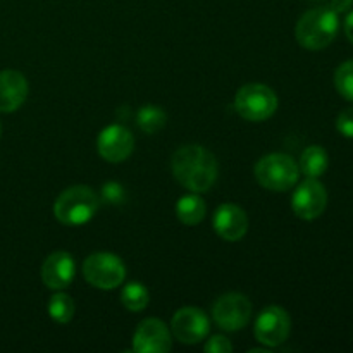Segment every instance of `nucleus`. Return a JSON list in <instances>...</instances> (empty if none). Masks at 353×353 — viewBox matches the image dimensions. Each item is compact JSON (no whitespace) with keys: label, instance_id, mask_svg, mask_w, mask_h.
<instances>
[{"label":"nucleus","instance_id":"f257e3e1","mask_svg":"<svg viewBox=\"0 0 353 353\" xmlns=\"http://www.w3.org/2000/svg\"><path fill=\"white\" fill-rule=\"evenodd\" d=\"M176 181L193 193H205L217 179V161L200 145H185L178 148L171 161Z\"/></svg>","mask_w":353,"mask_h":353},{"label":"nucleus","instance_id":"f03ea898","mask_svg":"<svg viewBox=\"0 0 353 353\" xmlns=\"http://www.w3.org/2000/svg\"><path fill=\"white\" fill-rule=\"evenodd\" d=\"M340 19L331 7H316L303 14L295 28L296 41L307 50H323L336 38Z\"/></svg>","mask_w":353,"mask_h":353},{"label":"nucleus","instance_id":"7ed1b4c3","mask_svg":"<svg viewBox=\"0 0 353 353\" xmlns=\"http://www.w3.org/2000/svg\"><path fill=\"white\" fill-rule=\"evenodd\" d=\"M100 199L88 186L78 185L64 190L54 203V214L65 226L86 224L99 210Z\"/></svg>","mask_w":353,"mask_h":353},{"label":"nucleus","instance_id":"20e7f679","mask_svg":"<svg viewBox=\"0 0 353 353\" xmlns=\"http://www.w3.org/2000/svg\"><path fill=\"white\" fill-rule=\"evenodd\" d=\"M255 178L271 192H286L299 181L300 168L286 154H269L255 164Z\"/></svg>","mask_w":353,"mask_h":353},{"label":"nucleus","instance_id":"39448f33","mask_svg":"<svg viewBox=\"0 0 353 353\" xmlns=\"http://www.w3.org/2000/svg\"><path fill=\"white\" fill-rule=\"evenodd\" d=\"M234 109L247 121H265L278 109V97L274 90L261 83H248L241 86L234 97Z\"/></svg>","mask_w":353,"mask_h":353},{"label":"nucleus","instance_id":"423d86ee","mask_svg":"<svg viewBox=\"0 0 353 353\" xmlns=\"http://www.w3.org/2000/svg\"><path fill=\"white\" fill-rule=\"evenodd\" d=\"M83 276L92 286L99 290H114L123 285L126 268L117 255L99 252L86 257L83 262Z\"/></svg>","mask_w":353,"mask_h":353},{"label":"nucleus","instance_id":"0eeeda50","mask_svg":"<svg viewBox=\"0 0 353 353\" xmlns=\"http://www.w3.org/2000/svg\"><path fill=\"white\" fill-rule=\"evenodd\" d=\"M212 317L224 331L243 330L252 317V303L241 293H226L219 296L212 307Z\"/></svg>","mask_w":353,"mask_h":353},{"label":"nucleus","instance_id":"6e6552de","mask_svg":"<svg viewBox=\"0 0 353 353\" xmlns=\"http://www.w3.org/2000/svg\"><path fill=\"white\" fill-rule=\"evenodd\" d=\"M290 330H292V321L288 312L283 307L271 305L259 314L254 334L259 343L274 348L288 340Z\"/></svg>","mask_w":353,"mask_h":353},{"label":"nucleus","instance_id":"1a4fd4ad","mask_svg":"<svg viewBox=\"0 0 353 353\" xmlns=\"http://www.w3.org/2000/svg\"><path fill=\"white\" fill-rule=\"evenodd\" d=\"M327 192L316 178H307L296 186L292 199L293 212L305 221H314L326 210Z\"/></svg>","mask_w":353,"mask_h":353},{"label":"nucleus","instance_id":"9d476101","mask_svg":"<svg viewBox=\"0 0 353 353\" xmlns=\"http://www.w3.org/2000/svg\"><path fill=\"white\" fill-rule=\"evenodd\" d=\"M210 330V321L196 307H183L171 321V331L178 341L185 345H196L205 340Z\"/></svg>","mask_w":353,"mask_h":353},{"label":"nucleus","instance_id":"9b49d317","mask_svg":"<svg viewBox=\"0 0 353 353\" xmlns=\"http://www.w3.org/2000/svg\"><path fill=\"white\" fill-rule=\"evenodd\" d=\"M134 148V138L123 124H110L103 128L97 140V150L100 157L109 162H123Z\"/></svg>","mask_w":353,"mask_h":353},{"label":"nucleus","instance_id":"f8f14e48","mask_svg":"<svg viewBox=\"0 0 353 353\" xmlns=\"http://www.w3.org/2000/svg\"><path fill=\"white\" fill-rule=\"evenodd\" d=\"M171 345V331L155 317L141 321L133 334V350L138 353H168Z\"/></svg>","mask_w":353,"mask_h":353},{"label":"nucleus","instance_id":"ddd939ff","mask_svg":"<svg viewBox=\"0 0 353 353\" xmlns=\"http://www.w3.org/2000/svg\"><path fill=\"white\" fill-rule=\"evenodd\" d=\"M76 276V262L68 252H54L41 265V279L50 290H64Z\"/></svg>","mask_w":353,"mask_h":353},{"label":"nucleus","instance_id":"4468645a","mask_svg":"<svg viewBox=\"0 0 353 353\" xmlns=\"http://www.w3.org/2000/svg\"><path fill=\"white\" fill-rule=\"evenodd\" d=\"M212 224L216 233L228 241L241 240L248 231L247 214L234 203H223L217 207Z\"/></svg>","mask_w":353,"mask_h":353},{"label":"nucleus","instance_id":"2eb2a0df","mask_svg":"<svg viewBox=\"0 0 353 353\" xmlns=\"http://www.w3.org/2000/svg\"><path fill=\"white\" fill-rule=\"evenodd\" d=\"M28 97V81L23 72L7 69L0 72V112H14Z\"/></svg>","mask_w":353,"mask_h":353},{"label":"nucleus","instance_id":"dca6fc26","mask_svg":"<svg viewBox=\"0 0 353 353\" xmlns=\"http://www.w3.org/2000/svg\"><path fill=\"white\" fill-rule=\"evenodd\" d=\"M205 212V203L200 199L199 193H188V195L181 196L176 203V216L186 226H195V224L202 223Z\"/></svg>","mask_w":353,"mask_h":353},{"label":"nucleus","instance_id":"f3484780","mask_svg":"<svg viewBox=\"0 0 353 353\" xmlns=\"http://www.w3.org/2000/svg\"><path fill=\"white\" fill-rule=\"evenodd\" d=\"M327 165H330L327 152L323 147H319V145L307 147L302 152V157H300V171L307 178H321L326 172Z\"/></svg>","mask_w":353,"mask_h":353},{"label":"nucleus","instance_id":"a211bd4d","mask_svg":"<svg viewBox=\"0 0 353 353\" xmlns=\"http://www.w3.org/2000/svg\"><path fill=\"white\" fill-rule=\"evenodd\" d=\"M148 300H150L148 290L138 281L128 283V285H124V288L121 290V303H123L130 312H140V310H143L145 307L148 305Z\"/></svg>","mask_w":353,"mask_h":353},{"label":"nucleus","instance_id":"6ab92c4d","mask_svg":"<svg viewBox=\"0 0 353 353\" xmlns=\"http://www.w3.org/2000/svg\"><path fill=\"white\" fill-rule=\"evenodd\" d=\"M165 121H168V116L164 110L155 105H143L137 114L138 128L148 134L159 133L165 126Z\"/></svg>","mask_w":353,"mask_h":353},{"label":"nucleus","instance_id":"aec40b11","mask_svg":"<svg viewBox=\"0 0 353 353\" xmlns=\"http://www.w3.org/2000/svg\"><path fill=\"white\" fill-rule=\"evenodd\" d=\"M48 316L59 324H68L74 316V302L65 293H57L48 302Z\"/></svg>","mask_w":353,"mask_h":353},{"label":"nucleus","instance_id":"412c9836","mask_svg":"<svg viewBox=\"0 0 353 353\" xmlns=\"http://www.w3.org/2000/svg\"><path fill=\"white\" fill-rule=\"evenodd\" d=\"M334 86L348 102H353V59L343 62L334 72Z\"/></svg>","mask_w":353,"mask_h":353},{"label":"nucleus","instance_id":"4be33fe9","mask_svg":"<svg viewBox=\"0 0 353 353\" xmlns=\"http://www.w3.org/2000/svg\"><path fill=\"white\" fill-rule=\"evenodd\" d=\"M102 199L103 202H109V203H123L126 200V192H124L123 186L119 183H105L102 186Z\"/></svg>","mask_w":353,"mask_h":353},{"label":"nucleus","instance_id":"5701e85b","mask_svg":"<svg viewBox=\"0 0 353 353\" xmlns=\"http://www.w3.org/2000/svg\"><path fill=\"white\" fill-rule=\"evenodd\" d=\"M336 130L341 137L353 138V107L341 110L336 119Z\"/></svg>","mask_w":353,"mask_h":353},{"label":"nucleus","instance_id":"b1692460","mask_svg":"<svg viewBox=\"0 0 353 353\" xmlns=\"http://www.w3.org/2000/svg\"><path fill=\"white\" fill-rule=\"evenodd\" d=\"M203 350L207 353H230L233 350V345L230 343L226 336H221V334H216V336L210 338L205 343Z\"/></svg>","mask_w":353,"mask_h":353},{"label":"nucleus","instance_id":"393cba45","mask_svg":"<svg viewBox=\"0 0 353 353\" xmlns=\"http://www.w3.org/2000/svg\"><path fill=\"white\" fill-rule=\"evenodd\" d=\"M352 6H353V0H331L330 3V7L336 14L347 12L348 9H352Z\"/></svg>","mask_w":353,"mask_h":353},{"label":"nucleus","instance_id":"a878e982","mask_svg":"<svg viewBox=\"0 0 353 353\" xmlns=\"http://www.w3.org/2000/svg\"><path fill=\"white\" fill-rule=\"evenodd\" d=\"M345 33H347V38L353 43V10H350L348 16L345 17Z\"/></svg>","mask_w":353,"mask_h":353},{"label":"nucleus","instance_id":"bb28decb","mask_svg":"<svg viewBox=\"0 0 353 353\" xmlns=\"http://www.w3.org/2000/svg\"><path fill=\"white\" fill-rule=\"evenodd\" d=\"M0 137H2V126H0Z\"/></svg>","mask_w":353,"mask_h":353}]
</instances>
